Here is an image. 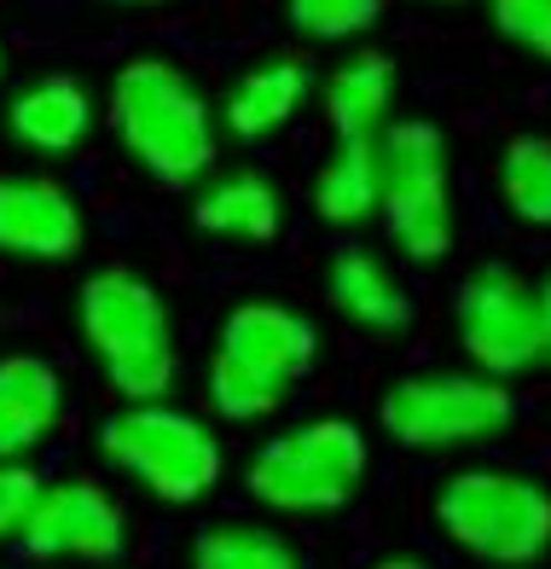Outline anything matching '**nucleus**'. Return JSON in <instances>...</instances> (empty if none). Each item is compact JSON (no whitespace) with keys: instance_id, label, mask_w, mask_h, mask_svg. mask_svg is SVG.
Wrapping results in <instances>:
<instances>
[{"instance_id":"1","label":"nucleus","mask_w":551,"mask_h":569,"mask_svg":"<svg viewBox=\"0 0 551 569\" xmlns=\"http://www.w3.org/2000/svg\"><path fill=\"white\" fill-rule=\"evenodd\" d=\"M111 134L151 180L192 187L221 158L216 106L169 59H128L111 82Z\"/></svg>"},{"instance_id":"6","label":"nucleus","mask_w":551,"mask_h":569,"mask_svg":"<svg viewBox=\"0 0 551 569\" xmlns=\"http://www.w3.org/2000/svg\"><path fill=\"white\" fill-rule=\"evenodd\" d=\"M365 430L354 419H308V425H291L273 442H261L256 459H250V495L268 506V511H284V517H313V511H337L365 477Z\"/></svg>"},{"instance_id":"27","label":"nucleus","mask_w":551,"mask_h":569,"mask_svg":"<svg viewBox=\"0 0 551 569\" xmlns=\"http://www.w3.org/2000/svg\"><path fill=\"white\" fill-rule=\"evenodd\" d=\"M435 7H459V0H435Z\"/></svg>"},{"instance_id":"18","label":"nucleus","mask_w":551,"mask_h":569,"mask_svg":"<svg viewBox=\"0 0 551 569\" xmlns=\"http://www.w3.org/2000/svg\"><path fill=\"white\" fill-rule=\"evenodd\" d=\"M313 216L331 227H360L378 216V140H343L313 174Z\"/></svg>"},{"instance_id":"26","label":"nucleus","mask_w":551,"mask_h":569,"mask_svg":"<svg viewBox=\"0 0 551 569\" xmlns=\"http://www.w3.org/2000/svg\"><path fill=\"white\" fill-rule=\"evenodd\" d=\"M111 7H157V0H111Z\"/></svg>"},{"instance_id":"22","label":"nucleus","mask_w":551,"mask_h":569,"mask_svg":"<svg viewBox=\"0 0 551 569\" xmlns=\"http://www.w3.org/2000/svg\"><path fill=\"white\" fill-rule=\"evenodd\" d=\"M488 12L511 47L551 64V0H488Z\"/></svg>"},{"instance_id":"2","label":"nucleus","mask_w":551,"mask_h":569,"mask_svg":"<svg viewBox=\"0 0 551 569\" xmlns=\"http://www.w3.org/2000/svg\"><path fill=\"white\" fill-rule=\"evenodd\" d=\"M320 331L284 302H239L221 320L209 355V407L232 425H256L284 407V396L313 372Z\"/></svg>"},{"instance_id":"28","label":"nucleus","mask_w":551,"mask_h":569,"mask_svg":"<svg viewBox=\"0 0 551 569\" xmlns=\"http://www.w3.org/2000/svg\"><path fill=\"white\" fill-rule=\"evenodd\" d=\"M0 70H7V53H0Z\"/></svg>"},{"instance_id":"3","label":"nucleus","mask_w":551,"mask_h":569,"mask_svg":"<svg viewBox=\"0 0 551 569\" xmlns=\"http://www.w3.org/2000/svg\"><path fill=\"white\" fill-rule=\"evenodd\" d=\"M82 343L93 349L99 372L128 407L163 401L174 383V326L163 291L134 268H99L82 279L76 297Z\"/></svg>"},{"instance_id":"24","label":"nucleus","mask_w":551,"mask_h":569,"mask_svg":"<svg viewBox=\"0 0 551 569\" xmlns=\"http://www.w3.org/2000/svg\"><path fill=\"white\" fill-rule=\"evenodd\" d=\"M534 297H540V343H545V355H540V360L551 367V273L534 284Z\"/></svg>"},{"instance_id":"21","label":"nucleus","mask_w":551,"mask_h":569,"mask_svg":"<svg viewBox=\"0 0 551 569\" xmlns=\"http://www.w3.org/2000/svg\"><path fill=\"white\" fill-rule=\"evenodd\" d=\"M284 18L308 41H354L383 18V0H284Z\"/></svg>"},{"instance_id":"20","label":"nucleus","mask_w":551,"mask_h":569,"mask_svg":"<svg viewBox=\"0 0 551 569\" xmlns=\"http://www.w3.org/2000/svg\"><path fill=\"white\" fill-rule=\"evenodd\" d=\"M192 569H302V558H297V547H291L279 529L221 523V529L198 535Z\"/></svg>"},{"instance_id":"10","label":"nucleus","mask_w":551,"mask_h":569,"mask_svg":"<svg viewBox=\"0 0 551 569\" xmlns=\"http://www.w3.org/2000/svg\"><path fill=\"white\" fill-rule=\"evenodd\" d=\"M23 552L30 558H76V563H111L122 552V506L88 477L41 482V495L23 517Z\"/></svg>"},{"instance_id":"19","label":"nucleus","mask_w":551,"mask_h":569,"mask_svg":"<svg viewBox=\"0 0 551 569\" xmlns=\"http://www.w3.org/2000/svg\"><path fill=\"white\" fill-rule=\"evenodd\" d=\"M500 198L522 227H551V140L517 134L500 151Z\"/></svg>"},{"instance_id":"7","label":"nucleus","mask_w":551,"mask_h":569,"mask_svg":"<svg viewBox=\"0 0 551 569\" xmlns=\"http://www.w3.org/2000/svg\"><path fill=\"white\" fill-rule=\"evenodd\" d=\"M99 453L163 506H198L221 482V442L209 436L203 419H192V412H180L169 401L122 407L117 419H104Z\"/></svg>"},{"instance_id":"14","label":"nucleus","mask_w":551,"mask_h":569,"mask_svg":"<svg viewBox=\"0 0 551 569\" xmlns=\"http://www.w3.org/2000/svg\"><path fill=\"white\" fill-rule=\"evenodd\" d=\"M308 88H313L308 59H297V53L261 59V64L244 70L239 82H232V93H227V106H221L227 134H239V140H268V134H279V128L302 111Z\"/></svg>"},{"instance_id":"25","label":"nucleus","mask_w":551,"mask_h":569,"mask_svg":"<svg viewBox=\"0 0 551 569\" xmlns=\"http://www.w3.org/2000/svg\"><path fill=\"white\" fill-rule=\"evenodd\" d=\"M372 569H430V563H418V558H383V563H372Z\"/></svg>"},{"instance_id":"4","label":"nucleus","mask_w":551,"mask_h":569,"mask_svg":"<svg viewBox=\"0 0 551 569\" xmlns=\"http://www.w3.org/2000/svg\"><path fill=\"white\" fill-rule=\"evenodd\" d=\"M435 523L477 563H540L551 552V488L529 471L470 465L441 482Z\"/></svg>"},{"instance_id":"15","label":"nucleus","mask_w":551,"mask_h":569,"mask_svg":"<svg viewBox=\"0 0 551 569\" xmlns=\"http://www.w3.org/2000/svg\"><path fill=\"white\" fill-rule=\"evenodd\" d=\"M325 297L343 320H354L360 331H378V338H389V331H401L412 320V297L407 284L389 273L372 250H343L325 273Z\"/></svg>"},{"instance_id":"23","label":"nucleus","mask_w":551,"mask_h":569,"mask_svg":"<svg viewBox=\"0 0 551 569\" xmlns=\"http://www.w3.org/2000/svg\"><path fill=\"white\" fill-rule=\"evenodd\" d=\"M36 495H41V477L30 471V465H0V540L23 529Z\"/></svg>"},{"instance_id":"5","label":"nucleus","mask_w":551,"mask_h":569,"mask_svg":"<svg viewBox=\"0 0 551 569\" xmlns=\"http://www.w3.org/2000/svg\"><path fill=\"white\" fill-rule=\"evenodd\" d=\"M378 216L412 262H441L453 250L448 140L435 122L407 117L378 134Z\"/></svg>"},{"instance_id":"11","label":"nucleus","mask_w":551,"mask_h":569,"mask_svg":"<svg viewBox=\"0 0 551 569\" xmlns=\"http://www.w3.org/2000/svg\"><path fill=\"white\" fill-rule=\"evenodd\" d=\"M82 203L52 174H0V256L64 262L82 250Z\"/></svg>"},{"instance_id":"13","label":"nucleus","mask_w":551,"mask_h":569,"mask_svg":"<svg viewBox=\"0 0 551 569\" xmlns=\"http://www.w3.org/2000/svg\"><path fill=\"white\" fill-rule=\"evenodd\" d=\"M88 128H93V99L76 76H36L7 106V134L23 151H41V158L76 151L88 140Z\"/></svg>"},{"instance_id":"9","label":"nucleus","mask_w":551,"mask_h":569,"mask_svg":"<svg viewBox=\"0 0 551 569\" xmlns=\"http://www.w3.org/2000/svg\"><path fill=\"white\" fill-rule=\"evenodd\" d=\"M459 343L470 355V367L482 378L505 383V378H522L529 367H540V297L534 284L522 279L517 268L505 262H488L477 268L464 284H459Z\"/></svg>"},{"instance_id":"12","label":"nucleus","mask_w":551,"mask_h":569,"mask_svg":"<svg viewBox=\"0 0 551 569\" xmlns=\"http://www.w3.org/2000/svg\"><path fill=\"white\" fill-rule=\"evenodd\" d=\"M64 412V378L52 360L12 349L0 355V465H23L47 442V430Z\"/></svg>"},{"instance_id":"16","label":"nucleus","mask_w":551,"mask_h":569,"mask_svg":"<svg viewBox=\"0 0 551 569\" xmlns=\"http://www.w3.org/2000/svg\"><path fill=\"white\" fill-rule=\"evenodd\" d=\"M395 111V64L383 53H354L331 70L325 82V117L343 140H378Z\"/></svg>"},{"instance_id":"17","label":"nucleus","mask_w":551,"mask_h":569,"mask_svg":"<svg viewBox=\"0 0 551 569\" xmlns=\"http://www.w3.org/2000/svg\"><path fill=\"white\" fill-rule=\"evenodd\" d=\"M192 221L216 239H273L279 232V192L268 174L256 169H239V174H221L209 180L192 203Z\"/></svg>"},{"instance_id":"8","label":"nucleus","mask_w":551,"mask_h":569,"mask_svg":"<svg viewBox=\"0 0 551 569\" xmlns=\"http://www.w3.org/2000/svg\"><path fill=\"white\" fill-rule=\"evenodd\" d=\"M511 419H517L511 390L482 372H412L389 383L378 407V425L389 442L424 448V453L493 442V436H505Z\"/></svg>"}]
</instances>
